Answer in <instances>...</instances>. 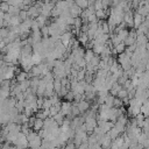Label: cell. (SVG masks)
<instances>
[{
	"label": "cell",
	"instance_id": "1f68e13d",
	"mask_svg": "<svg viewBox=\"0 0 149 149\" xmlns=\"http://www.w3.org/2000/svg\"><path fill=\"white\" fill-rule=\"evenodd\" d=\"M9 6H10V5H9L7 1H1V2H0V9L3 10V12H8Z\"/></svg>",
	"mask_w": 149,
	"mask_h": 149
},
{
	"label": "cell",
	"instance_id": "ab89813d",
	"mask_svg": "<svg viewBox=\"0 0 149 149\" xmlns=\"http://www.w3.org/2000/svg\"><path fill=\"white\" fill-rule=\"evenodd\" d=\"M87 1H88V5H93L95 0H87Z\"/></svg>",
	"mask_w": 149,
	"mask_h": 149
},
{
	"label": "cell",
	"instance_id": "7402d4cb",
	"mask_svg": "<svg viewBox=\"0 0 149 149\" xmlns=\"http://www.w3.org/2000/svg\"><path fill=\"white\" fill-rule=\"evenodd\" d=\"M74 28H77V29H80L81 28V26H83V21H81V17L80 16H77V17H74V21H73V24H72Z\"/></svg>",
	"mask_w": 149,
	"mask_h": 149
},
{
	"label": "cell",
	"instance_id": "44dd1931",
	"mask_svg": "<svg viewBox=\"0 0 149 149\" xmlns=\"http://www.w3.org/2000/svg\"><path fill=\"white\" fill-rule=\"evenodd\" d=\"M95 15H97L98 20H101V19H106V17H107L104 8H101V9H97V10H95Z\"/></svg>",
	"mask_w": 149,
	"mask_h": 149
},
{
	"label": "cell",
	"instance_id": "f1b7e54d",
	"mask_svg": "<svg viewBox=\"0 0 149 149\" xmlns=\"http://www.w3.org/2000/svg\"><path fill=\"white\" fill-rule=\"evenodd\" d=\"M10 79H2L1 80V87L2 88H7V90H10Z\"/></svg>",
	"mask_w": 149,
	"mask_h": 149
},
{
	"label": "cell",
	"instance_id": "8d00e7d4",
	"mask_svg": "<svg viewBox=\"0 0 149 149\" xmlns=\"http://www.w3.org/2000/svg\"><path fill=\"white\" fill-rule=\"evenodd\" d=\"M5 47H6V43H5L3 41H0V51H1V50H2Z\"/></svg>",
	"mask_w": 149,
	"mask_h": 149
},
{
	"label": "cell",
	"instance_id": "8fae6325",
	"mask_svg": "<svg viewBox=\"0 0 149 149\" xmlns=\"http://www.w3.org/2000/svg\"><path fill=\"white\" fill-rule=\"evenodd\" d=\"M126 48H127V47H126V44H125V42H123V41L114 45V49H115V52H116V55H119V54L123 52V51L126 50Z\"/></svg>",
	"mask_w": 149,
	"mask_h": 149
},
{
	"label": "cell",
	"instance_id": "7a4b0ae2",
	"mask_svg": "<svg viewBox=\"0 0 149 149\" xmlns=\"http://www.w3.org/2000/svg\"><path fill=\"white\" fill-rule=\"evenodd\" d=\"M123 21L126 22V24H127V27L129 28H132V27H134V14L130 12V10H128V12H125V15H123Z\"/></svg>",
	"mask_w": 149,
	"mask_h": 149
},
{
	"label": "cell",
	"instance_id": "74e56055",
	"mask_svg": "<svg viewBox=\"0 0 149 149\" xmlns=\"http://www.w3.org/2000/svg\"><path fill=\"white\" fill-rule=\"evenodd\" d=\"M5 13H6V12H3V10H1V9H0V19H3Z\"/></svg>",
	"mask_w": 149,
	"mask_h": 149
},
{
	"label": "cell",
	"instance_id": "603a6c76",
	"mask_svg": "<svg viewBox=\"0 0 149 149\" xmlns=\"http://www.w3.org/2000/svg\"><path fill=\"white\" fill-rule=\"evenodd\" d=\"M74 2L81 8V9H85L88 7V1L87 0H74Z\"/></svg>",
	"mask_w": 149,
	"mask_h": 149
},
{
	"label": "cell",
	"instance_id": "52a82bcc",
	"mask_svg": "<svg viewBox=\"0 0 149 149\" xmlns=\"http://www.w3.org/2000/svg\"><path fill=\"white\" fill-rule=\"evenodd\" d=\"M77 40H78V41H79V43H80V44H83V45H85V44H86V43L90 41L87 33H83V31H80V33L78 34Z\"/></svg>",
	"mask_w": 149,
	"mask_h": 149
},
{
	"label": "cell",
	"instance_id": "ba28073f",
	"mask_svg": "<svg viewBox=\"0 0 149 149\" xmlns=\"http://www.w3.org/2000/svg\"><path fill=\"white\" fill-rule=\"evenodd\" d=\"M143 17H144V16L141 15V14H139L137 12L134 14V27H135V28H139V26L144 21Z\"/></svg>",
	"mask_w": 149,
	"mask_h": 149
},
{
	"label": "cell",
	"instance_id": "f35d334b",
	"mask_svg": "<svg viewBox=\"0 0 149 149\" xmlns=\"http://www.w3.org/2000/svg\"><path fill=\"white\" fill-rule=\"evenodd\" d=\"M3 27V19H0V28Z\"/></svg>",
	"mask_w": 149,
	"mask_h": 149
},
{
	"label": "cell",
	"instance_id": "ffe728a7",
	"mask_svg": "<svg viewBox=\"0 0 149 149\" xmlns=\"http://www.w3.org/2000/svg\"><path fill=\"white\" fill-rule=\"evenodd\" d=\"M52 118H54V119H55V121H56V122H57V123L61 126V125L63 123V121H64V118H65V116H64V115H63L61 112H58V113H57L55 116H52Z\"/></svg>",
	"mask_w": 149,
	"mask_h": 149
},
{
	"label": "cell",
	"instance_id": "4fadbf2b",
	"mask_svg": "<svg viewBox=\"0 0 149 149\" xmlns=\"http://www.w3.org/2000/svg\"><path fill=\"white\" fill-rule=\"evenodd\" d=\"M107 135H108V136H109L112 140H114L115 137H118V136L120 135V132H119V130H118L115 127H112V128H111V129L107 132Z\"/></svg>",
	"mask_w": 149,
	"mask_h": 149
},
{
	"label": "cell",
	"instance_id": "9c48e42d",
	"mask_svg": "<svg viewBox=\"0 0 149 149\" xmlns=\"http://www.w3.org/2000/svg\"><path fill=\"white\" fill-rule=\"evenodd\" d=\"M30 77V74H28V72H26V71H20L19 73H16L15 74V78H16V80L20 83V81H23V80H26V79H28Z\"/></svg>",
	"mask_w": 149,
	"mask_h": 149
},
{
	"label": "cell",
	"instance_id": "6da1fadb",
	"mask_svg": "<svg viewBox=\"0 0 149 149\" xmlns=\"http://www.w3.org/2000/svg\"><path fill=\"white\" fill-rule=\"evenodd\" d=\"M71 107H72V101H69V100H65V101H62V105H61V113L66 116L68 114L71 113Z\"/></svg>",
	"mask_w": 149,
	"mask_h": 149
},
{
	"label": "cell",
	"instance_id": "5bb4252c",
	"mask_svg": "<svg viewBox=\"0 0 149 149\" xmlns=\"http://www.w3.org/2000/svg\"><path fill=\"white\" fill-rule=\"evenodd\" d=\"M9 31H10V30H9L8 27H1V28H0V41H3V38L8 36Z\"/></svg>",
	"mask_w": 149,
	"mask_h": 149
},
{
	"label": "cell",
	"instance_id": "8992f818",
	"mask_svg": "<svg viewBox=\"0 0 149 149\" xmlns=\"http://www.w3.org/2000/svg\"><path fill=\"white\" fill-rule=\"evenodd\" d=\"M41 146H42V137L40 135H37L34 140L28 142V147H30V148H40Z\"/></svg>",
	"mask_w": 149,
	"mask_h": 149
},
{
	"label": "cell",
	"instance_id": "cb8c5ba5",
	"mask_svg": "<svg viewBox=\"0 0 149 149\" xmlns=\"http://www.w3.org/2000/svg\"><path fill=\"white\" fill-rule=\"evenodd\" d=\"M74 91H72V90H70V91H68V93L64 95V99L65 100H69V101H73V99H74Z\"/></svg>",
	"mask_w": 149,
	"mask_h": 149
},
{
	"label": "cell",
	"instance_id": "d6986e66",
	"mask_svg": "<svg viewBox=\"0 0 149 149\" xmlns=\"http://www.w3.org/2000/svg\"><path fill=\"white\" fill-rule=\"evenodd\" d=\"M114 97L115 95H113V94H111V93H108L107 94V97L105 98V104L108 106V107H113V101H114Z\"/></svg>",
	"mask_w": 149,
	"mask_h": 149
},
{
	"label": "cell",
	"instance_id": "30bf717a",
	"mask_svg": "<svg viewBox=\"0 0 149 149\" xmlns=\"http://www.w3.org/2000/svg\"><path fill=\"white\" fill-rule=\"evenodd\" d=\"M43 126H44V120L43 119H40V118H36V120L34 122V126H33V129L36 130V132H38V130H41L43 128Z\"/></svg>",
	"mask_w": 149,
	"mask_h": 149
},
{
	"label": "cell",
	"instance_id": "484cf974",
	"mask_svg": "<svg viewBox=\"0 0 149 149\" xmlns=\"http://www.w3.org/2000/svg\"><path fill=\"white\" fill-rule=\"evenodd\" d=\"M20 8L17 7V6H9V9H8V12L10 13V14H13V15H19V13H20Z\"/></svg>",
	"mask_w": 149,
	"mask_h": 149
},
{
	"label": "cell",
	"instance_id": "d590c367",
	"mask_svg": "<svg viewBox=\"0 0 149 149\" xmlns=\"http://www.w3.org/2000/svg\"><path fill=\"white\" fill-rule=\"evenodd\" d=\"M12 16H13V14H10L9 12H6V13H5V16H3V20H5V21H9V20L12 19Z\"/></svg>",
	"mask_w": 149,
	"mask_h": 149
},
{
	"label": "cell",
	"instance_id": "5b68a950",
	"mask_svg": "<svg viewBox=\"0 0 149 149\" xmlns=\"http://www.w3.org/2000/svg\"><path fill=\"white\" fill-rule=\"evenodd\" d=\"M81 12H83V9L74 2L71 7H70V14H71V16H73V17H77V16H80V14H81Z\"/></svg>",
	"mask_w": 149,
	"mask_h": 149
},
{
	"label": "cell",
	"instance_id": "836d02e7",
	"mask_svg": "<svg viewBox=\"0 0 149 149\" xmlns=\"http://www.w3.org/2000/svg\"><path fill=\"white\" fill-rule=\"evenodd\" d=\"M93 6H94V9H95V10L104 8V5H102V1H101V0H95L94 3H93Z\"/></svg>",
	"mask_w": 149,
	"mask_h": 149
},
{
	"label": "cell",
	"instance_id": "9a60e30c",
	"mask_svg": "<svg viewBox=\"0 0 149 149\" xmlns=\"http://www.w3.org/2000/svg\"><path fill=\"white\" fill-rule=\"evenodd\" d=\"M94 55H95V54H94L93 49H86V50H85V55H84V58H85V61H86V62H90Z\"/></svg>",
	"mask_w": 149,
	"mask_h": 149
},
{
	"label": "cell",
	"instance_id": "d6a6232c",
	"mask_svg": "<svg viewBox=\"0 0 149 149\" xmlns=\"http://www.w3.org/2000/svg\"><path fill=\"white\" fill-rule=\"evenodd\" d=\"M85 73H86V69H80V70L78 71V74H77V79H78V80H84Z\"/></svg>",
	"mask_w": 149,
	"mask_h": 149
},
{
	"label": "cell",
	"instance_id": "4316f807",
	"mask_svg": "<svg viewBox=\"0 0 149 149\" xmlns=\"http://www.w3.org/2000/svg\"><path fill=\"white\" fill-rule=\"evenodd\" d=\"M41 33H42V36L43 37H49L50 36V33H49V26H43L41 27Z\"/></svg>",
	"mask_w": 149,
	"mask_h": 149
},
{
	"label": "cell",
	"instance_id": "ac0fdd59",
	"mask_svg": "<svg viewBox=\"0 0 149 149\" xmlns=\"http://www.w3.org/2000/svg\"><path fill=\"white\" fill-rule=\"evenodd\" d=\"M19 85H20L22 92H24L26 90H28V88L30 87V79H26V80H23V81H20Z\"/></svg>",
	"mask_w": 149,
	"mask_h": 149
},
{
	"label": "cell",
	"instance_id": "277c9868",
	"mask_svg": "<svg viewBox=\"0 0 149 149\" xmlns=\"http://www.w3.org/2000/svg\"><path fill=\"white\" fill-rule=\"evenodd\" d=\"M77 106H78L80 113H85L87 109L91 108V102L88 100H86V99H83V100H80V101L77 102Z\"/></svg>",
	"mask_w": 149,
	"mask_h": 149
},
{
	"label": "cell",
	"instance_id": "7c38bea8",
	"mask_svg": "<svg viewBox=\"0 0 149 149\" xmlns=\"http://www.w3.org/2000/svg\"><path fill=\"white\" fill-rule=\"evenodd\" d=\"M21 22H22V20H21V17L19 15H13L12 19L9 20V27L10 26H19Z\"/></svg>",
	"mask_w": 149,
	"mask_h": 149
},
{
	"label": "cell",
	"instance_id": "e0dca14e",
	"mask_svg": "<svg viewBox=\"0 0 149 149\" xmlns=\"http://www.w3.org/2000/svg\"><path fill=\"white\" fill-rule=\"evenodd\" d=\"M115 34H116V35L120 37V40H121V41H123V40H125L127 36H128V34H129V30L125 28V29H121V30H119V31H118V33H115Z\"/></svg>",
	"mask_w": 149,
	"mask_h": 149
},
{
	"label": "cell",
	"instance_id": "2e32d148",
	"mask_svg": "<svg viewBox=\"0 0 149 149\" xmlns=\"http://www.w3.org/2000/svg\"><path fill=\"white\" fill-rule=\"evenodd\" d=\"M61 88H62L61 79H59V78H55V79H54V90H55V92L58 94L59 91H61Z\"/></svg>",
	"mask_w": 149,
	"mask_h": 149
},
{
	"label": "cell",
	"instance_id": "e575fe53",
	"mask_svg": "<svg viewBox=\"0 0 149 149\" xmlns=\"http://www.w3.org/2000/svg\"><path fill=\"white\" fill-rule=\"evenodd\" d=\"M101 29H102V33L109 34V26H108V22H107V21H104V23H102V27H101Z\"/></svg>",
	"mask_w": 149,
	"mask_h": 149
},
{
	"label": "cell",
	"instance_id": "3957f363",
	"mask_svg": "<svg viewBox=\"0 0 149 149\" xmlns=\"http://www.w3.org/2000/svg\"><path fill=\"white\" fill-rule=\"evenodd\" d=\"M72 37H73L72 33H71L70 30H66V31H64V33L61 35L59 40H61V42H62L65 47H68V45H69V43H70V40H71Z\"/></svg>",
	"mask_w": 149,
	"mask_h": 149
},
{
	"label": "cell",
	"instance_id": "4dcf8cb0",
	"mask_svg": "<svg viewBox=\"0 0 149 149\" xmlns=\"http://www.w3.org/2000/svg\"><path fill=\"white\" fill-rule=\"evenodd\" d=\"M19 16L21 17V20H22V21H23V20H26V19H28V17H29L28 10H26V9H21V10H20V13H19Z\"/></svg>",
	"mask_w": 149,
	"mask_h": 149
},
{
	"label": "cell",
	"instance_id": "f546056e",
	"mask_svg": "<svg viewBox=\"0 0 149 149\" xmlns=\"http://www.w3.org/2000/svg\"><path fill=\"white\" fill-rule=\"evenodd\" d=\"M52 106V104H51V100H50V98H47V97H44V100H43V106H42V108H50Z\"/></svg>",
	"mask_w": 149,
	"mask_h": 149
},
{
	"label": "cell",
	"instance_id": "d4e9b609",
	"mask_svg": "<svg viewBox=\"0 0 149 149\" xmlns=\"http://www.w3.org/2000/svg\"><path fill=\"white\" fill-rule=\"evenodd\" d=\"M121 106H123V101H122V99H120L119 97H114L113 107H116V108H119V107H121Z\"/></svg>",
	"mask_w": 149,
	"mask_h": 149
},
{
	"label": "cell",
	"instance_id": "83f0119b",
	"mask_svg": "<svg viewBox=\"0 0 149 149\" xmlns=\"http://www.w3.org/2000/svg\"><path fill=\"white\" fill-rule=\"evenodd\" d=\"M116 97H119L120 99H123V98H126V97H128V91L125 88V87H122L119 92H118V94H116Z\"/></svg>",
	"mask_w": 149,
	"mask_h": 149
}]
</instances>
